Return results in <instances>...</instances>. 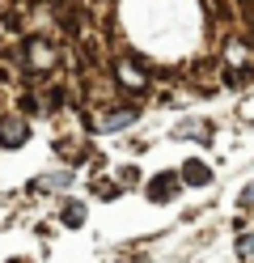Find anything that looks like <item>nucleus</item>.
<instances>
[{
	"label": "nucleus",
	"mask_w": 254,
	"mask_h": 263,
	"mask_svg": "<svg viewBox=\"0 0 254 263\" xmlns=\"http://www.w3.org/2000/svg\"><path fill=\"white\" fill-rule=\"evenodd\" d=\"M93 195H106V200H114V195H119V183H110V178H93Z\"/></svg>",
	"instance_id": "obj_9"
},
{
	"label": "nucleus",
	"mask_w": 254,
	"mask_h": 263,
	"mask_svg": "<svg viewBox=\"0 0 254 263\" xmlns=\"http://www.w3.org/2000/svg\"><path fill=\"white\" fill-rule=\"evenodd\" d=\"M242 204H246V208H254V183H250V187L242 191Z\"/></svg>",
	"instance_id": "obj_12"
},
{
	"label": "nucleus",
	"mask_w": 254,
	"mask_h": 263,
	"mask_svg": "<svg viewBox=\"0 0 254 263\" xmlns=\"http://www.w3.org/2000/svg\"><path fill=\"white\" fill-rule=\"evenodd\" d=\"M114 81H119L123 89H135V93H140V89H148V68H140L135 60H119V64H114Z\"/></svg>",
	"instance_id": "obj_3"
},
{
	"label": "nucleus",
	"mask_w": 254,
	"mask_h": 263,
	"mask_svg": "<svg viewBox=\"0 0 254 263\" xmlns=\"http://www.w3.org/2000/svg\"><path fill=\"white\" fill-rule=\"evenodd\" d=\"M178 187H182V174H157V178H148V200L152 204H165V200H174L178 195Z\"/></svg>",
	"instance_id": "obj_4"
},
{
	"label": "nucleus",
	"mask_w": 254,
	"mask_h": 263,
	"mask_svg": "<svg viewBox=\"0 0 254 263\" xmlns=\"http://www.w3.org/2000/svg\"><path fill=\"white\" fill-rule=\"evenodd\" d=\"M237 255H242V259H250V255H254V234H246L242 242H237Z\"/></svg>",
	"instance_id": "obj_10"
},
{
	"label": "nucleus",
	"mask_w": 254,
	"mask_h": 263,
	"mask_svg": "<svg viewBox=\"0 0 254 263\" xmlns=\"http://www.w3.org/2000/svg\"><path fill=\"white\" fill-rule=\"evenodd\" d=\"M64 225H68V229H81V225H85V204H81V200H68V204H64Z\"/></svg>",
	"instance_id": "obj_7"
},
{
	"label": "nucleus",
	"mask_w": 254,
	"mask_h": 263,
	"mask_svg": "<svg viewBox=\"0 0 254 263\" xmlns=\"http://www.w3.org/2000/svg\"><path fill=\"white\" fill-rule=\"evenodd\" d=\"M68 178H72L68 170H64V174H51V178H38V183H34V191H55V187H64V183H68Z\"/></svg>",
	"instance_id": "obj_8"
},
{
	"label": "nucleus",
	"mask_w": 254,
	"mask_h": 263,
	"mask_svg": "<svg viewBox=\"0 0 254 263\" xmlns=\"http://www.w3.org/2000/svg\"><path fill=\"white\" fill-rule=\"evenodd\" d=\"M22 60H26V68H34V72H47L51 64H55L60 55H55V47H51L47 39H26V47H22Z\"/></svg>",
	"instance_id": "obj_1"
},
{
	"label": "nucleus",
	"mask_w": 254,
	"mask_h": 263,
	"mask_svg": "<svg viewBox=\"0 0 254 263\" xmlns=\"http://www.w3.org/2000/svg\"><path fill=\"white\" fill-rule=\"evenodd\" d=\"M30 140V127L22 115H0V149H22Z\"/></svg>",
	"instance_id": "obj_2"
},
{
	"label": "nucleus",
	"mask_w": 254,
	"mask_h": 263,
	"mask_svg": "<svg viewBox=\"0 0 254 263\" xmlns=\"http://www.w3.org/2000/svg\"><path fill=\"white\" fill-rule=\"evenodd\" d=\"M135 178H140V174H135V166H123V170H119V183H123V187H131Z\"/></svg>",
	"instance_id": "obj_11"
},
{
	"label": "nucleus",
	"mask_w": 254,
	"mask_h": 263,
	"mask_svg": "<svg viewBox=\"0 0 254 263\" xmlns=\"http://www.w3.org/2000/svg\"><path fill=\"white\" fill-rule=\"evenodd\" d=\"M135 115H140V110H135V106H123V110H110V115H102V132H119V127H127V123H135Z\"/></svg>",
	"instance_id": "obj_5"
},
{
	"label": "nucleus",
	"mask_w": 254,
	"mask_h": 263,
	"mask_svg": "<svg viewBox=\"0 0 254 263\" xmlns=\"http://www.w3.org/2000/svg\"><path fill=\"white\" fill-rule=\"evenodd\" d=\"M13 263H30V259H13Z\"/></svg>",
	"instance_id": "obj_13"
},
{
	"label": "nucleus",
	"mask_w": 254,
	"mask_h": 263,
	"mask_svg": "<svg viewBox=\"0 0 254 263\" xmlns=\"http://www.w3.org/2000/svg\"><path fill=\"white\" fill-rule=\"evenodd\" d=\"M182 183H191V187H208V183H212V170L195 157V161H186V166H182Z\"/></svg>",
	"instance_id": "obj_6"
}]
</instances>
